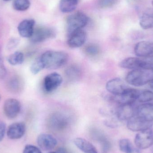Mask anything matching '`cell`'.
Segmentation results:
<instances>
[{
	"label": "cell",
	"mask_w": 153,
	"mask_h": 153,
	"mask_svg": "<svg viewBox=\"0 0 153 153\" xmlns=\"http://www.w3.org/2000/svg\"><path fill=\"white\" fill-rule=\"evenodd\" d=\"M39 58L44 69L56 70L67 63L69 55L62 51H48L44 53Z\"/></svg>",
	"instance_id": "cell-1"
},
{
	"label": "cell",
	"mask_w": 153,
	"mask_h": 153,
	"mask_svg": "<svg viewBox=\"0 0 153 153\" xmlns=\"http://www.w3.org/2000/svg\"><path fill=\"white\" fill-rule=\"evenodd\" d=\"M147 70L137 69L132 70L126 76L128 83L134 86H141L149 83L152 80V74Z\"/></svg>",
	"instance_id": "cell-2"
},
{
	"label": "cell",
	"mask_w": 153,
	"mask_h": 153,
	"mask_svg": "<svg viewBox=\"0 0 153 153\" xmlns=\"http://www.w3.org/2000/svg\"><path fill=\"white\" fill-rule=\"evenodd\" d=\"M88 22V18L82 12H77L70 15L66 20L67 30L69 35L84 27Z\"/></svg>",
	"instance_id": "cell-3"
},
{
	"label": "cell",
	"mask_w": 153,
	"mask_h": 153,
	"mask_svg": "<svg viewBox=\"0 0 153 153\" xmlns=\"http://www.w3.org/2000/svg\"><path fill=\"white\" fill-rule=\"evenodd\" d=\"M135 143L140 150L147 149L153 146V131L152 128L139 132L135 137Z\"/></svg>",
	"instance_id": "cell-4"
},
{
	"label": "cell",
	"mask_w": 153,
	"mask_h": 153,
	"mask_svg": "<svg viewBox=\"0 0 153 153\" xmlns=\"http://www.w3.org/2000/svg\"><path fill=\"white\" fill-rule=\"evenodd\" d=\"M139 91L128 88L122 94L119 95H114L111 100L119 105L130 104L132 105L135 101L137 100Z\"/></svg>",
	"instance_id": "cell-5"
},
{
	"label": "cell",
	"mask_w": 153,
	"mask_h": 153,
	"mask_svg": "<svg viewBox=\"0 0 153 153\" xmlns=\"http://www.w3.org/2000/svg\"><path fill=\"white\" fill-rule=\"evenodd\" d=\"M127 126L131 131L139 132L152 128L153 122L136 115L128 120Z\"/></svg>",
	"instance_id": "cell-6"
},
{
	"label": "cell",
	"mask_w": 153,
	"mask_h": 153,
	"mask_svg": "<svg viewBox=\"0 0 153 153\" xmlns=\"http://www.w3.org/2000/svg\"><path fill=\"white\" fill-rule=\"evenodd\" d=\"M55 36V32L53 30L47 27H40L34 29L30 39L33 43H41Z\"/></svg>",
	"instance_id": "cell-7"
},
{
	"label": "cell",
	"mask_w": 153,
	"mask_h": 153,
	"mask_svg": "<svg viewBox=\"0 0 153 153\" xmlns=\"http://www.w3.org/2000/svg\"><path fill=\"white\" fill-rule=\"evenodd\" d=\"M20 102L14 99H9L4 102L3 110L4 114L8 118L13 119L19 115L20 112Z\"/></svg>",
	"instance_id": "cell-8"
},
{
	"label": "cell",
	"mask_w": 153,
	"mask_h": 153,
	"mask_svg": "<svg viewBox=\"0 0 153 153\" xmlns=\"http://www.w3.org/2000/svg\"><path fill=\"white\" fill-rule=\"evenodd\" d=\"M62 81V76L57 73H53L48 74L44 79V89L46 92H52L60 86Z\"/></svg>",
	"instance_id": "cell-9"
},
{
	"label": "cell",
	"mask_w": 153,
	"mask_h": 153,
	"mask_svg": "<svg viewBox=\"0 0 153 153\" xmlns=\"http://www.w3.org/2000/svg\"><path fill=\"white\" fill-rule=\"evenodd\" d=\"M87 34L82 29L76 30L69 35L67 44L71 48L81 47L85 43Z\"/></svg>",
	"instance_id": "cell-10"
},
{
	"label": "cell",
	"mask_w": 153,
	"mask_h": 153,
	"mask_svg": "<svg viewBox=\"0 0 153 153\" xmlns=\"http://www.w3.org/2000/svg\"><path fill=\"white\" fill-rule=\"evenodd\" d=\"M37 142L39 147L45 151L53 150L57 144L56 138L50 134H40L38 137Z\"/></svg>",
	"instance_id": "cell-11"
},
{
	"label": "cell",
	"mask_w": 153,
	"mask_h": 153,
	"mask_svg": "<svg viewBox=\"0 0 153 153\" xmlns=\"http://www.w3.org/2000/svg\"><path fill=\"white\" fill-rule=\"evenodd\" d=\"M107 91L113 95L122 94L128 87L125 82L120 78H115L108 81L106 84Z\"/></svg>",
	"instance_id": "cell-12"
},
{
	"label": "cell",
	"mask_w": 153,
	"mask_h": 153,
	"mask_svg": "<svg viewBox=\"0 0 153 153\" xmlns=\"http://www.w3.org/2000/svg\"><path fill=\"white\" fill-rule=\"evenodd\" d=\"M26 129V125L23 122L13 123L7 129V136L12 140L20 139L25 134Z\"/></svg>",
	"instance_id": "cell-13"
},
{
	"label": "cell",
	"mask_w": 153,
	"mask_h": 153,
	"mask_svg": "<svg viewBox=\"0 0 153 153\" xmlns=\"http://www.w3.org/2000/svg\"><path fill=\"white\" fill-rule=\"evenodd\" d=\"M135 54L138 57H145L153 53V43L151 41H142L135 46Z\"/></svg>",
	"instance_id": "cell-14"
},
{
	"label": "cell",
	"mask_w": 153,
	"mask_h": 153,
	"mask_svg": "<svg viewBox=\"0 0 153 153\" xmlns=\"http://www.w3.org/2000/svg\"><path fill=\"white\" fill-rule=\"evenodd\" d=\"M35 21L33 19H25L22 21L18 27V30L21 36L30 38L34 32Z\"/></svg>",
	"instance_id": "cell-15"
},
{
	"label": "cell",
	"mask_w": 153,
	"mask_h": 153,
	"mask_svg": "<svg viewBox=\"0 0 153 153\" xmlns=\"http://www.w3.org/2000/svg\"><path fill=\"white\" fill-rule=\"evenodd\" d=\"M115 114L120 121H128L135 116L134 108L130 104L119 105Z\"/></svg>",
	"instance_id": "cell-16"
},
{
	"label": "cell",
	"mask_w": 153,
	"mask_h": 153,
	"mask_svg": "<svg viewBox=\"0 0 153 153\" xmlns=\"http://www.w3.org/2000/svg\"><path fill=\"white\" fill-rule=\"evenodd\" d=\"M137 115L153 122V104L145 103L137 107Z\"/></svg>",
	"instance_id": "cell-17"
},
{
	"label": "cell",
	"mask_w": 153,
	"mask_h": 153,
	"mask_svg": "<svg viewBox=\"0 0 153 153\" xmlns=\"http://www.w3.org/2000/svg\"><path fill=\"white\" fill-rule=\"evenodd\" d=\"M76 147L84 153H99L95 147L89 141L85 139L77 137L74 140Z\"/></svg>",
	"instance_id": "cell-18"
},
{
	"label": "cell",
	"mask_w": 153,
	"mask_h": 153,
	"mask_svg": "<svg viewBox=\"0 0 153 153\" xmlns=\"http://www.w3.org/2000/svg\"><path fill=\"white\" fill-rule=\"evenodd\" d=\"M121 68L129 70L141 69V58L135 57H128L120 63Z\"/></svg>",
	"instance_id": "cell-19"
},
{
	"label": "cell",
	"mask_w": 153,
	"mask_h": 153,
	"mask_svg": "<svg viewBox=\"0 0 153 153\" xmlns=\"http://www.w3.org/2000/svg\"><path fill=\"white\" fill-rule=\"evenodd\" d=\"M120 149L125 153H141L139 148L134 147L130 140L122 139L119 142Z\"/></svg>",
	"instance_id": "cell-20"
},
{
	"label": "cell",
	"mask_w": 153,
	"mask_h": 153,
	"mask_svg": "<svg viewBox=\"0 0 153 153\" xmlns=\"http://www.w3.org/2000/svg\"><path fill=\"white\" fill-rule=\"evenodd\" d=\"M65 75L70 81H76L81 76V70L76 65H70L65 69Z\"/></svg>",
	"instance_id": "cell-21"
},
{
	"label": "cell",
	"mask_w": 153,
	"mask_h": 153,
	"mask_svg": "<svg viewBox=\"0 0 153 153\" xmlns=\"http://www.w3.org/2000/svg\"><path fill=\"white\" fill-rule=\"evenodd\" d=\"M78 0H61L59 7L61 11L65 13H71L76 9Z\"/></svg>",
	"instance_id": "cell-22"
},
{
	"label": "cell",
	"mask_w": 153,
	"mask_h": 153,
	"mask_svg": "<svg viewBox=\"0 0 153 153\" xmlns=\"http://www.w3.org/2000/svg\"><path fill=\"white\" fill-rule=\"evenodd\" d=\"M24 61V55L22 52L19 51L10 55L7 58L8 63L11 65L14 66L22 64Z\"/></svg>",
	"instance_id": "cell-23"
},
{
	"label": "cell",
	"mask_w": 153,
	"mask_h": 153,
	"mask_svg": "<svg viewBox=\"0 0 153 153\" xmlns=\"http://www.w3.org/2000/svg\"><path fill=\"white\" fill-rule=\"evenodd\" d=\"M139 24L142 28L145 30L153 28V15L144 13L140 19Z\"/></svg>",
	"instance_id": "cell-24"
},
{
	"label": "cell",
	"mask_w": 153,
	"mask_h": 153,
	"mask_svg": "<svg viewBox=\"0 0 153 153\" xmlns=\"http://www.w3.org/2000/svg\"><path fill=\"white\" fill-rule=\"evenodd\" d=\"M29 0H13L12 5L14 10L19 11L27 10L30 6Z\"/></svg>",
	"instance_id": "cell-25"
},
{
	"label": "cell",
	"mask_w": 153,
	"mask_h": 153,
	"mask_svg": "<svg viewBox=\"0 0 153 153\" xmlns=\"http://www.w3.org/2000/svg\"><path fill=\"white\" fill-rule=\"evenodd\" d=\"M153 100V92L150 90L139 91L137 100L142 103H148Z\"/></svg>",
	"instance_id": "cell-26"
},
{
	"label": "cell",
	"mask_w": 153,
	"mask_h": 153,
	"mask_svg": "<svg viewBox=\"0 0 153 153\" xmlns=\"http://www.w3.org/2000/svg\"><path fill=\"white\" fill-rule=\"evenodd\" d=\"M141 69L153 71V56L141 58Z\"/></svg>",
	"instance_id": "cell-27"
},
{
	"label": "cell",
	"mask_w": 153,
	"mask_h": 153,
	"mask_svg": "<svg viewBox=\"0 0 153 153\" xmlns=\"http://www.w3.org/2000/svg\"><path fill=\"white\" fill-rule=\"evenodd\" d=\"M85 52L87 55L94 56L97 55L100 52V48L95 44H89L85 48Z\"/></svg>",
	"instance_id": "cell-28"
},
{
	"label": "cell",
	"mask_w": 153,
	"mask_h": 153,
	"mask_svg": "<svg viewBox=\"0 0 153 153\" xmlns=\"http://www.w3.org/2000/svg\"><path fill=\"white\" fill-rule=\"evenodd\" d=\"M44 69L43 65L39 57L32 63L30 66V70L33 74H37Z\"/></svg>",
	"instance_id": "cell-29"
},
{
	"label": "cell",
	"mask_w": 153,
	"mask_h": 153,
	"mask_svg": "<svg viewBox=\"0 0 153 153\" xmlns=\"http://www.w3.org/2000/svg\"><path fill=\"white\" fill-rule=\"evenodd\" d=\"M9 87L12 91H17L21 88V83L20 82L19 79L17 78H13L10 81L9 83Z\"/></svg>",
	"instance_id": "cell-30"
},
{
	"label": "cell",
	"mask_w": 153,
	"mask_h": 153,
	"mask_svg": "<svg viewBox=\"0 0 153 153\" xmlns=\"http://www.w3.org/2000/svg\"><path fill=\"white\" fill-rule=\"evenodd\" d=\"M23 153H42L40 149L32 145H27L23 149Z\"/></svg>",
	"instance_id": "cell-31"
},
{
	"label": "cell",
	"mask_w": 153,
	"mask_h": 153,
	"mask_svg": "<svg viewBox=\"0 0 153 153\" xmlns=\"http://www.w3.org/2000/svg\"><path fill=\"white\" fill-rule=\"evenodd\" d=\"M117 0H100L99 5L102 8H107L113 6Z\"/></svg>",
	"instance_id": "cell-32"
},
{
	"label": "cell",
	"mask_w": 153,
	"mask_h": 153,
	"mask_svg": "<svg viewBox=\"0 0 153 153\" xmlns=\"http://www.w3.org/2000/svg\"><path fill=\"white\" fill-rule=\"evenodd\" d=\"M19 44V39L17 38L10 39L7 44V48L9 50H13L16 48Z\"/></svg>",
	"instance_id": "cell-33"
},
{
	"label": "cell",
	"mask_w": 153,
	"mask_h": 153,
	"mask_svg": "<svg viewBox=\"0 0 153 153\" xmlns=\"http://www.w3.org/2000/svg\"><path fill=\"white\" fill-rule=\"evenodd\" d=\"M7 74L6 68L4 66L3 61L0 55V78H4Z\"/></svg>",
	"instance_id": "cell-34"
},
{
	"label": "cell",
	"mask_w": 153,
	"mask_h": 153,
	"mask_svg": "<svg viewBox=\"0 0 153 153\" xmlns=\"http://www.w3.org/2000/svg\"><path fill=\"white\" fill-rule=\"evenodd\" d=\"M6 132V125L3 121H0V142H1L4 137Z\"/></svg>",
	"instance_id": "cell-35"
},
{
	"label": "cell",
	"mask_w": 153,
	"mask_h": 153,
	"mask_svg": "<svg viewBox=\"0 0 153 153\" xmlns=\"http://www.w3.org/2000/svg\"><path fill=\"white\" fill-rule=\"evenodd\" d=\"M111 148V144L108 141H104L102 143V153H108Z\"/></svg>",
	"instance_id": "cell-36"
},
{
	"label": "cell",
	"mask_w": 153,
	"mask_h": 153,
	"mask_svg": "<svg viewBox=\"0 0 153 153\" xmlns=\"http://www.w3.org/2000/svg\"><path fill=\"white\" fill-rule=\"evenodd\" d=\"M149 85L150 87L153 90V79H152L149 82Z\"/></svg>",
	"instance_id": "cell-37"
},
{
	"label": "cell",
	"mask_w": 153,
	"mask_h": 153,
	"mask_svg": "<svg viewBox=\"0 0 153 153\" xmlns=\"http://www.w3.org/2000/svg\"><path fill=\"white\" fill-rule=\"evenodd\" d=\"M152 153H153V146H152Z\"/></svg>",
	"instance_id": "cell-38"
},
{
	"label": "cell",
	"mask_w": 153,
	"mask_h": 153,
	"mask_svg": "<svg viewBox=\"0 0 153 153\" xmlns=\"http://www.w3.org/2000/svg\"><path fill=\"white\" fill-rule=\"evenodd\" d=\"M3 1H10V0H3Z\"/></svg>",
	"instance_id": "cell-39"
},
{
	"label": "cell",
	"mask_w": 153,
	"mask_h": 153,
	"mask_svg": "<svg viewBox=\"0 0 153 153\" xmlns=\"http://www.w3.org/2000/svg\"><path fill=\"white\" fill-rule=\"evenodd\" d=\"M49 153H56L55 152H49Z\"/></svg>",
	"instance_id": "cell-40"
},
{
	"label": "cell",
	"mask_w": 153,
	"mask_h": 153,
	"mask_svg": "<svg viewBox=\"0 0 153 153\" xmlns=\"http://www.w3.org/2000/svg\"><path fill=\"white\" fill-rule=\"evenodd\" d=\"M0 100H1V96H0Z\"/></svg>",
	"instance_id": "cell-41"
}]
</instances>
